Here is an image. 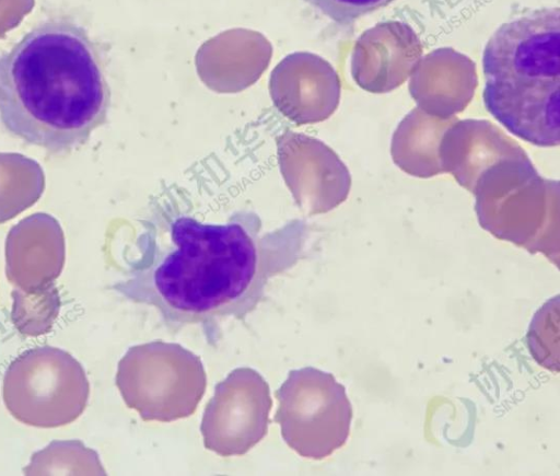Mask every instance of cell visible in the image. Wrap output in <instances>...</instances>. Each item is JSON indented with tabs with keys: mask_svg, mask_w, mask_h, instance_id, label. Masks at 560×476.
I'll return each mask as SVG.
<instances>
[{
	"mask_svg": "<svg viewBox=\"0 0 560 476\" xmlns=\"http://www.w3.org/2000/svg\"><path fill=\"white\" fill-rule=\"evenodd\" d=\"M188 202L176 187L151 197L137 219L125 278L114 289L153 306L171 330L200 326L214 345L224 322L244 321L265 300L270 280L302 258L308 227L291 219L266 231L248 209L222 223L203 222Z\"/></svg>",
	"mask_w": 560,
	"mask_h": 476,
	"instance_id": "cell-1",
	"label": "cell"
},
{
	"mask_svg": "<svg viewBox=\"0 0 560 476\" xmlns=\"http://www.w3.org/2000/svg\"><path fill=\"white\" fill-rule=\"evenodd\" d=\"M110 101L101 51L70 20L43 22L0 55V120L28 144L62 154L86 143Z\"/></svg>",
	"mask_w": 560,
	"mask_h": 476,
	"instance_id": "cell-2",
	"label": "cell"
},
{
	"mask_svg": "<svg viewBox=\"0 0 560 476\" xmlns=\"http://www.w3.org/2000/svg\"><path fill=\"white\" fill-rule=\"evenodd\" d=\"M560 10L544 8L501 24L482 55L486 109L538 147L559 137Z\"/></svg>",
	"mask_w": 560,
	"mask_h": 476,
	"instance_id": "cell-3",
	"label": "cell"
},
{
	"mask_svg": "<svg viewBox=\"0 0 560 476\" xmlns=\"http://www.w3.org/2000/svg\"><path fill=\"white\" fill-rule=\"evenodd\" d=\"M479 224L497 239L559 263V182L538 174L527 154L485 170L471 191Z\"/></svg>",
	"mask_w": 560,
	"mask_h": 476,
	"instance_id": "cell-4",
	"label": "cell"
},
{
	"mask_svg": "<svg viewBox=\"0 0 560 476\" xmlns=\"http://www.w3.org/2000/svg\"><path fill=\"white\" fill-rule=\"evenodd\" d=\"M115 382L142 420L171 422L195 413L207 375L199 356L179 344L154 340L127 350Z\"/></svg>",
	"mask_w": 560,
	"mask_h": 476,
	"instance_id": "cell-5",
	"label": "cell"
},
{
	"mask_svg": "<svg viewBox=\"0 0 560 476\" xmlns=\"http://www.w3.org/2000/svg\"><path fill=\"white\" fill-rule=\"evenodd\" d=\"M90 384L81 363L69 352L35 347L8 367L2 382L3 403L20 422L38 428L62 427L84 411Z\"/></svg>",
	"mask_w": 560,
	"mask_h": 476,
	"instance_id": "cell-6",
	"label": "cell"
},
{
	"mask_svg": "<svg viewBox=\"0 0 560 476\" xmlns=\"http://www.w3.org/2000/svg\"><path fill=\"white\" fill-rule=\"evenodd\" d=\"M273 420L300 456L323 460L348 440L352 406L346 388L331 373L313 367L291 370L276 391Z\"/></svg>",
	"mask_w": 560,
	"mask_h": 476,
	"instance_id": "cell-7",
	"label": "cell"
},
{
	"mask_svg": "<svg viewBox=\"0 0 560 476\" xmlns=\"http://www.w3.org/2000/svg\"><path fill=\"white\" fill-rule=\"evenodd\" d=\"M272 406L268 383L252 368H236L217 384L201 419L207 450L220 456L247 453L268 432Z\"/></svg>",
	"mask_w": 560,
	"mask_h": 476,
	"instance_id": "cell-8",
	"label": "cell"
},
{
	"mask_svg": "<svg viewBox=\"0 0 560 476\" xmlns=\"http://www.w3.org/2000/svg\"><path fill=\"white\" fill-rule=\"evenodd\" d=\"M66 258L62 229L57 219L35 213L13 225L5 240L8 280L23 291L54 285Z\"/></svg>",
	"mask_w": 560,
	"mask_h": 476,
	"instance_id": "cell-9",
	"label": "cell"
},
{
	"mask_svg": "<svg viewBox=\"0 0 560 476\" xmlns=\"http://www.w3.org/2000/svg\"><path fill=\"white\" fill-rule=\"evenodd\" d=\"M523 148L488 121L465 120L445 131L440 143L443 173L472 191L480 174L495 162L524 155Z\"/></svg>",
	"mask_w": 560,
	"mask_h": 476,
	"instance_id": "cell-10",
	"label": "cell"
},
{
	"mask_svg": "<svg viewBox=\"0 0 560 476\" xmlns=\"http://www.w3.org/2000/svg\"><path fill=\"white\" fill-rule=\"evenodd\" d=\"M445 131V125L420 124L407 117L392 138L390 154L394 163L415 177L429 178L443 173L440 143Z\"/></svg>",
	"mask_w": 560,
	"mask_h": 476,
	"instance_id": "cell-11",
	"label": "cell"
},
{
	"mask_svg": "<svg viewBox=\"0 0 560 476\" xmlns=\"http://www.w3.org/2000/svg\"><path fill=\"white\" fill-rule=\"evenodd\" d=\"M45 174L33 159L21 153H0V223H4L42 197Z\"/></svg>",
	"mask_w": 560,
	"mask_h": 476,
	"instance_id": "cell-12",
	"label": "cell"
},
{
	"mask_svg": "<svg viewBox=\"0 0 560 476\" xmlns=\"http://www.w3.org/2000/svg\"><path fill=\"white\" fill-rule=\"evenodd\" d=\"M24 475H106L98 454L80 440H55L35 452Z\"/></svg>",
	"mask_w": 560,
	"mask_h": 476,
	"instance_id": "cell-13",
	"label": "cell"
},
{
	"mask_svg": "<svg viewBox=\"0 0 560 476\" xmlns=\"http://www.w3.org/2000/svg\"><path fill=\"white\" fill-rule=\"evenodd\" d=\"M12 299L11 321L22 335L40 336L51 330L61 306L55 285L30 292L15 289Z\"/></svg>",
	"mask_w": 560,
	"mask_h": 476,
	"instance_id": "cell-14",
	"label": "cell"
},
{
	"mask_svg": "<svg viewBox=\"0 0 560 476\" xmlns=\"http://www.w3.org/2000/svg\"><path fill=\"white\" fill-rule=\"evenodd\" d=\"M559 301L558 295L549 300L534 316L527 344L535 360L548 370L558 371V337H559Z\"/></svg>",
	"mask_w": 560,
	"mask_h": 476,
	"instance_id": "cell-15",
	"label": "cell"
},
{
	"mask_svg": "<svg viewBox=\"0 0 560 476\" xmlns=\"http://www.w3.org/2000/svg\"><path fill=\"white\" fill-rule=\"evenodd\" d=\"M329 20L340 25H351L394 0H302Z\"/></svg>",
	"mask_w": 560,
	"mask_h": 476,
	"instance_id": "cell-16",
	"label": "cell"
},
{
	"mask_svg": "<svg viewBox=\"0 0 560 476\" xmlns=\"http://www.w3.org/2000/svg\"><path fill=\"white\" fill-rule=\"evenodd\" d=\"M34 4L35 0H0V38L20 25Z\"/></svg>",
	"mask_w": 560,
	"mask_h": 476,
	"instance_id": "cell-17",
	"label": "cell"
}]
</instances>
